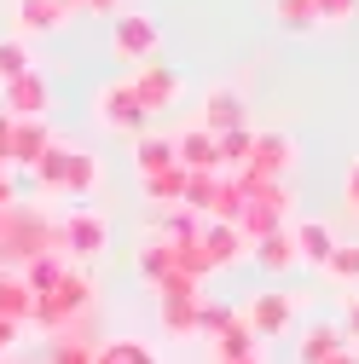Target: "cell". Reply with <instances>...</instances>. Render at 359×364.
<instances>
[{
  "label": "cell",
  "instance_id": "cell-1",
  "mask_svg": "<svg viewBox=\"0 0 359 364\" xmlns=\"http://www.w3.org/2000/svg\"><path fill=\"white\" fill-rule=\"evenodd\" d=\"M93 312V278L87 272H64V278L47 289V295H35V312H29V324L35 330H47V336H64L76 318H87Z\"/></svg>",
  "mask_w": 359,
  "mask_h": 364
},
{
  "label": "cell",
  "instance_id": "cell-2",
  "mask_svg": "<svg viewBox=\"0 0 359 364\" xmlns=\"http://www.w3.org/2000/svg\"><path fill=\"white\" fill-rule=\"evenodd\" d=\"M296 306H301V301H296L290 289H261V295H249V301H244V312H238V318H244V324H249L261 341H273V336H284V330L296 324Z\"/></svg>",
  "mask_w": 359,
  "mask_h": 364
},
{
  "label": "cell",
  "instance_id": "cell-3",
  "mask_svg": "<svg viewBox=\"0 0 359 364\" xmlns=\"http://www.w3.org/2000/svg\"><path fill=\"white\" fill-rule=\"evenodd\" d=\"M58 225H64L70 260H105V249H110V220H105L99 208H70Z\"/></svg>",
  "mask_w": 359,
  "mask_h": 364
},
{
  "label": "cell",
  "instance_id": "cell-4",
  "mask_svg": "<svg viewBox=\"0 0 359 364\" xmlns=\"http://www.w3.org/2000/svg\"><path fill=\"white\" fill-rule=\"evenodd\" d=\"M0 110H6L12 122H41V116L53 110V87H47V75L29 70V75L6 81V87H0Z\"/></svg>",
  "mask_w": 359,
  "mask_h": 364
},
{
  "label": "cell",
  "instance_id": "cell-5",
  "mask_svg": "<svg viewBox=\"0 0 359 364\" xmlns=\"http://www.w3.org/2000/svg\"><path fill=\"white\" fill-rule=\"evenodd\" d=\"M93 116L105 122V127H116V133H145V105L133 99V87H128V75L122 81H110V87H99V99H93Z\"/></svg>",
  "mask_w": 359,
  "mask_h": 364
},
{
  "label": "cell",
  "instance_id": "cell-6",
  "mask_svg": "<svg viewBox=\"0 0 359 364\" xmlns=\"http://www.w3.org/2000/svg\"><path fill=\"white\" fill-rule=\"evenodd\" d=\"M110 47H116V58H128V64H145V58L157 53V18H151V12H116Z\"/></svg>",
  "mask_w": 359,
  "mask_h": 364
},
{
  "label": "cell",
  "instance_id": "cell-7",
  "mask_svg": "<svg viewBox=\"0 0 359 364\" xmlns=\"http://www.w3.org/2000/svg\"><path fill=\"white\" fill-rule=\"evenodd\" d=\"M197 127H209V133H232V127H249V105H244V93L238 87H209L203 93V116H197Z\"/></svg>",
  "mask_w": 359,
  "mask_h": 364
},
{
  "label": "cell",
  "instance_id": "cell-8",
  "mask_svg": "<svg viewBox=\"0 0 359 364\" xmlns=\"http://www.w3.org/2000/svg\"><path fill=\"white\" fill-rule=\"evenodd\" d=\"M244 168L261 173V179H290V168H296V139H290V133H255V151H249Z\"/></svg>",
  "mask_w": 359,
  "mask_h": 364
},
{
  "label": "cell",
  "instance_id": "cell-9",
  "mask_svg": "<svg viewBox=\"0 0 359 364\" xmlns=\"http://www.w3.org/2000/svg\"><path fill=\"white\" fill-rule=\"evenodd\" d=\"M128 87H133V99L145 105V116H162V110L180 99V75L162 70V64H145L140 75H128Z\"/></svg>",
  "mask_w": 359,
  "mask_h": 364
},
{
  "label": "cell",
  "instance_id": "cell-10",
  "mask_svg": "<svg viewBox=\"0 0 359 364\" xmlns=\"http://www.w3.org/2000/svg\"><path fill=\"white\" fill-rule=\"evenodd\" d=\"M174 162L186 168V173H220V145H214V133L209 127H186L174 139Z\"/></svg>",
  "mask_w": 359,
  "mask_h": 364
},
{
  "label": "cell",
  "instance_id": "cell-11",
  "mask_svg": "<svg viewBox=\"0 0 359 364\" xmlns=\"http://www.w3.org/2000/svg\"><path fill=\"white\" fill-rule=\"evenodd\" d=\"M249 255H255V266L266 272V278H284V272L301 266V249H296V232H290V225L273 232V237H261V243H249Z\"/></svg>",
  "mask_w": 359,
  "mask_h": 364
},
{
  "label": "cell",
  "instance_id": "cell-12",
  "mask_svg": "<svg viewBox=\"0 0 359 364\" xmlns=\"http://www.w3.org/2000/svg\"><path fill=\"white\" fill-rule=\"evenodd\" d=\"M47 145H53V122H12V151H6V162H12V168H35Z\"/></svg>",
  "mask_w": 359,
  "mask_h": 364
},
{
  "label": "cell",
  "instance_id": "cell-13",
  "mask_svg": "<svg viewBox=\"0 0 359 364\" xmlns=\"http://www.w3.org/2000/svg\"><path fill=\"white\" fill-rule=\"evenodd\" d=\"M290 232H296V249H301V266H325V260H331V249H336V237H331V225H325V220H296Z\"/></svg>",
  "mask_w": 359,
  "mask_h": 364
},
{
  "label": "cell",
  "instance_id": "cell-14",
  "mask_svg": "<svg viewBox=\"0 0 359 364\" xmlns=\"http://www.w3.org/2000/svg\"><path fill=\"white\" fill-rule=\"evenodd\" d=\"M203 249H209V260H214V272H220V266H238V255H244L249 243L238 237V225H220V220H203Z\"/></svg>",
  "mask_w": 359,
  "mask_h": 364
},
{
  "label": "cell",
  "instance_id": "cell-15",
  "mask_svg": "<svg viewBox=\"0 0 359 364\" xmlns=\"http://www.w3.org/2000/svg\"><path fill=\"white\" fill-rule=\"evenodd\" d=\"M140 197L145 203H162V208H180V197H186V168H162V173H145L140 179Z\"/></svg>",
  "mask_w": 359,
  "mask_h": 364
},
{
  "label": "cell",
  "instance_id": "cell-16",
  "mask_svg": "<svg viewBox=\"0 0 359 364\" xmlns=\"http://www.w3.org/2000/svg\"><path fill=\"white\" fill-rule=\"evenodd\" d=\"M64 23H70V12L58 6V0H18V29L53 35V29H64Z\"/></svg>",
  "mask_w": 359,
  "mask_h": 364
},
{
  "label": "cell",
  "instance_id": "cell-17",
  "mask_svg": "<svg viewBox=\"0 0 359 364\" xmlns=\"http://www.w3.org/2000/svg\"><path fill=\"white\" fill-rule=\"evenodd\" d=\"M133 168H140V179L174 168V139H162V133H133Z\"/></svg>",
  "mask_w": 359,
  "mask_h": 364
},
{
  "label": "cell",
  "instance_id": "cell-18",
  "mask_svg": "<svg viewBox=\"0 0 359 364\" xmlns=\"http://www.w3.org/2000/svg\"><path fill=\"white\" fill-rule=\"evenodd\" d=\"M348 347V336H342V324H313L307 336H301V353H296V364H325L331 353H342Z\"/></svg>",
  "mask_w": 359,
  "mask_h": 364
},
{
  "label": "cell",
  "instance_id": "cell-19",
  "mask_svg": "<svg viewBox=\"0 0 359 364\" xmlns=\"http://www.w3.org/2000/svg\"><path fill=\"white\" fill-rule=\"evenodd\" d=\"M99 179H105L99 156H87V151H76V156H70V173H64V186H58V191L81 203V197H93V191H99Z\"/></svg>",
  "mask_w": 359,
  "mask_h": 364
},
{
  "label": "cell",
  "instance_id": "cell-20",
  "mask_svg": "<svg viewBox=\"0 0 359 364\" xmlns=\"http://www.w3.org/2000/svg\"><path fill=\"white\" fill-rule=\"evenodd\" d=\"M93 364H162L145 341H133V336H116V341H99L93 347Z\"/></svg>",
  "mask_w": 359,
  "mask_h": 364
},
{
  "label": "cell",
  "instance_id": "cell-21",
  "mask_svg": "<svg viewBox=\"0 0 359 364\" xmlns=\"http://www.w3.org/2000/svg\"><path fill=\"white\" fill-rule=\"evenodd\" d=\"M255 347H261V336H255V330L244 324V318H238V324H232L227 336H214V364H232V358H261Z\"/></svg>",
  "mask_w": 359,
  "mask_h": 364
},
{
  "label": "cell",
  "instance_id": "cell-22",
  "mask_svg": "<svg viewBox=\"0 0 359 364\" xmlns=\"http://www.w3.org/2000/svg\"><path fill=\"white\" fill-rule=\"evenodd\" d=\"M197 306H203V295L197 301H157L162 336H197Z\"/></svg>",
  "mask_w": 359,
  "mask_h": 364
},
{
  "label": "cell",
  "instance_id": "cell-23",
  "mask_svg": "<svg viewBox=\"0 0 359 364\" xmlns=\"http://www.w3.org/2000/svg\"><path fill=\"white\" fill-rule=\"evenodd\" d=\"M70 156H76V145L53 133V145L41 151V162H35V179H41V186H53V191H58V186H64V173H70Z\"/></svg>",
  "mask_w": 359,
  "mask_h": 364
},
{
  "label": "cell",
  "instance_id": "cell-24",
  "mask_svg": "<svg viewBox=\"0 0 359 364\" xmlns=\"http://www.w3.org/2000/svg\"><path fill=\"white\" fill-rule=\"evenodd\" d=\"M35 312V289L18 278V272H6V284H0V318H12V324H29Z\"/></svg>",
  "mask_w": 359,
  "mask_h": 364
},
{
  "label": "cell",
  "instance_id": "cell-25",
  "mask_svg": "<svg viewBox=\"0 0 359 364\" xmlns=\"http://www.w3.org/2000/svg\"><path fill=\"white\" fill-rule=\"evenodd\" d=\"M133 260H140V278L157 289L162 278H168V272H174V243H162V237H151V243H140V255H133Z\"/></svg>",
  "mask_w": 359,
  "mask_h": 364
},
{
  "label": "cell",
  "instance_id": "cell-26",
  "mask_svg": "<svg viewBox=\"0 0 359 364\" xmlns=\"http://www.w3.org/2000/svg\"><path fill=\"white\" fill-rule=\"evenodd\" d=\"M214 191H220V173H186V197H180V208H192L197 220H209Z\"/></svg>",
  "mask_w": 359,
  "mask_h": 364
},
{
  "label": "cell",
  "instance_id": "cell-27",
  "mask_svg": "<svg viewBox=\"0 0 359 364\" xmlns=\"http://www.w3.org/2000/svg\"><path fill=\"white\" fill-rule=\"evenodd\" d=\"M214 145H220V173H227V168H244V162H249V151H255V127L214 133Z\"/></svg>",
  "mask_w": 359,
  "mask_h": 364
},
{
  "label": "cell",
  "instance_id": "cell-28",
  "mask_svg": "<svg viewBox=\"0 0 359 364\" xmlns=\"http://www.w3.org/2000/svg\"><path fill=\"white\" fill-rule=\"evenodd\" d=\"M232 324H238V306H232V301H209V295H203V306H197V336H209V341H214V336H227Z\"/></svg>",
  "mask_w": 359,
  "mask_h": 364
},
{
  "label": "cell",
  "instance_id": "cell-29",
  "mask_svg": "<svg viewBox=\"0 0 359 364\" xmlns=\"http://www.w3.org/2000/svg\"><path fill=\"white\" fill-rule=\"evenodd\" d=\"M273 18H279L290 35H313V29H319V12H313V0H273Z\"/></svg>",
  "mask_w": 359,
  "mask_h": 364
},
{
  "label": "cell",
  "instance_id": "cell-30",
  "mask_svg": "<svg viewBox=\"0 0 359 364\" xmlns=\"http://www.w3.org/2000/svg\"><path fill=\"white\" fill-rule=\"evenodd\" d=\"M174 272H186V278H209V272H214V260H209V249H203V232L192 237V243H174Z\"/></svg>",
  "mask_w": 359,
  "mask_h": 364
},
{
  "label": "cell",
  "instance_id": "cell-31",
  "mask_svg": "<svg viewBox=\"0 0 359 364\" xmlns=\"http://www.w3.org/2000/svg\"><path fill=\"white\" fill-rule=\"evenodd\" d=\"M64 272H70V266H64L58 255H35V260H29L24 272H18V278H24V284H29L35 295H47V289H53V284L64 278Z\"/></svg>",
  "mask_w": 359,
  "mask_h": 364
},
{
  "label": "cell",
  "instance_id": "cell-32",
  "mask_svg": "<svg viewBox=\"0 0 359 364\" xmlns=\"http://www.w3.org/2000/svg\"><path fill=\"white\" fill-rule=\"evenodd\" d=\"M197 232H203V220H197L192 208H168V214L157 220V237H162V243H192Z\"/></svg>",
  "mask_w": 359,
  "mask_h": 364
},
{
  "label": "cell",
  "instance_id": "cell-33",
  "mask_svg": "<svg viewBox=\"0 0 359 364\" xmlns=\"http://www.w3.org/2000/svg\"><path fill=\"white\" fill-rule=\"evenodd\" d=\"M93 347H99V341H87V336L64 330V336H53V353H47V364H93Z\"/></svg>",
  "mask_w": 359,
  "mask_h": 364
},
{
  "label": "cell",
  "instance_id": "cell-34",
  "mask_svg": "<svg viewBox=\"0 0 359 364\" xmlns=\"http://www.w3.org/2000/svg\"><path fill=\"white\" fill-rule=\"evenodd\" d=\"M319 272H325L331 284H359V243H336Z\"/></svg>",
  "mask_w": 359,
  "mask_h": 364
},
{
  "label": "cell",
  "instance_id": "cell-35",
  "mask_svg": "<svg viewBox=\"0 0 359 364\" xmlns=\"http://www.w3.org/2000/svg\"><path fill=\"white\" fill-rule=\"evenodd\" d=\"M29 70H35L29 47H24L18 35H6V41H0V87H6V81H18V75H29Z\"/></svg>",
  "mask_w": 359,
  "mask_h": 364
},
{
  "label": "cell",
  "instance_id": "cell-36",
  "mask_svg": "<svg viewBox=\"0 0 359 364\" xmlns=\"http://www.w3.org/2000/svg\"><path fill=\"white\" fill-rule=\"evenodd\" d=\"M197 295H203V284L186 278V272H168V278L157 284V301H197Z\"/></svg>",
  "mask_w": 359,
  "mask_h": 364
},
{
  "label": "cell",
  "instance_id": "cell-37",
  "mask_svg": "<svg viewBox=\"0 0 359 364\" xmlns=\"http://www.w3.org/2000/svg\"><path fill=\"white\" fill-rule=\"evenodd\" d=\"M313 12H319V23L342 29V23H353V18H359V0H313Z\"/></svg>",
  "mask_w": 359,
  "mask_h": 364
},
{
  "label": "cell",
  "instance_id": "cell-38",
  "mask_svg": "<svg viewBox=\"0 0 359 364\" xmlns=\"http://www.w3.org/2000/svg\"><path fill=\"white\" fill-rule=\"evenodd\" d=\"M342 208H348V214H359V156L348 162V179H342Z\"/></svg>",
  "mask_w": 359,
  "mask_h": 364
},
{
  "label": "cell",
  "instance_id": "cell-39",
  "mask_svg": "<svg viewBox=\"0 0 359 364\" xmlns=\"http://www.w3.org/2000/svg\"><path fill=\"white\" fill-rule=\"evenodd\" d=\"M342 336H348V341H359V289L342 301Z\"/></svg>",
  "mask_w": 359,
  "mask_h": 364
},
{
  "label": "cell",
  "instance_id": "cell-40",
  "mask_svg": "<svg viewBox=\"0 0 359 364\" xmlns=\"http://www.w3.org/2000/svg\"><path fill=\"white\" fill-rule=\"evenodd\" d=\"M18 330H24V324H12V318H0V358H6V353L18 347Z\"/></svg>",
  "mask_w": 359,
  "mask_h": 364
},
{
  "label": "cell",
  "instance_id": "cell-41",
  "mask_svg": "<svg viewBox=\"0 0 359 364\" xmlns=\"http://www.w3.org/2000/svg\"><path fill=\"white\" fill-rule=\"evenodd\" d=\"M6 208H18V186H12V173L0 179V214H6Z\"/></svg>",
  "mask_w": 359,
  "mask_h": 364
},
{
  "label": "cell",
  "instance_id": "cell-42",
  "mask_svg": "<svg viewBox=\"0 0 359 364\" xmlns=\"http://www.w3.org/2000/svg\"><path fill=\"white\" fill-rule=\"evenodd\" d=\"M6 151H12V116L0 110V156H6ZM6 168H12V162H6Z\"/></svg>",
  "mask_w": 359,
  "mask_h": 364
},
{
  "label": "cell",
  "instance_id": "cell-43",
  "mask_svg": "<svg viewBox=\"0 0 359 364\" xmlns=\"http://www.w3.org/2000/svg\"><path fill=\"white\" fill-rule=\"evenodd\" d=\"M325 364H359V353H353V347H342V353H331Z\"/></svg>",
  "mask_w": 359,
  "mask_h": 364
},
{
  "label": "cell",
  "instance_id": "cell-44",
  "mask_svg": "<svg viewBox=\"0 0 359 364\" xmlns=\"http://www.w3.org/2000/svg\"><path fill=\"white\" fill-rule=\"evenodd\" d=\"M87 12H116V0H81Z\"/></svg>",
  "mask_w": 359,
  "mask_h": 364
},
{
  "label": "cell",
  "instance_id": "cell-45",
  "mask_svg": "<svg viewBox=\"0 0 359 364\" xmlns=\"http://www.w3.org/2000/svg\"><path fill=\"white\" fill-rule=\"evenodd\" d=\"M58 6H64V12H81V0H58Z\"/></svg>",
  "mask_w": 359,
  "mask_h": 364
},
{
  "label": "cell",
  "instance_id": "cell-46",
  "mask_svg": "<svg viewBox=\"0 0 359 364\" xmlns=\"http://www.w3.org/2000/svg\"><path fill=\"white\" fill-rule=\"evenodd\" d=\"M232 364H266V358H232Z\"/></svg>",
  "mask_w": 359,
  "mask_h": 364
},
{
  "label": "cell",
  "instance_id": "cell-47",
  "mask_svg": "<svg viewBox=\"0 0 359 364\" xmlns=\"http://www.w3.org/2000/svg\"><path fill=\"white\" fill-rule=\"evenodd\" d=\"M6 173H12V168H6V156H0V179H6Z\"/></svg>",
  "mask_w": 359,
  "mask_h": 364
},
{
  "label": "cell",
  "instance_id": "cell-48",
  "mask_svg": "<svg viewBox=\"0 0 359 364\" xmlns=\"http://www.w3.org/2000/svg\"><path fill=\"white\" fill-rule=\"evenodd\" d=\"M0 284H6V266H0Z\"/></svg>",
  "mask_w": 359,
  "mask_h": 364
}]
</instances>
